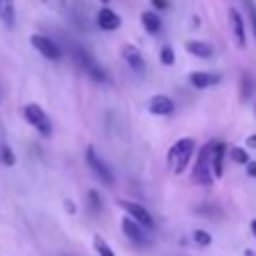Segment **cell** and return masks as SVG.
Returning <instances> with one entry per match:
<instances>
[{
	"mask_svg": "<svg viewBox=\"0 0 256 256\" xmlns=\"http://www.w3.org/2000/svg\"><path fill=\"white\" fill-rule=\"evenodd\" d=\"M213 148H216V140H208L204 145L202 150L198 154V164H195V170H193V182L195 184H202V186H208L213 179V172H211V154H213Z\"/></svg>",
	"mask_w": 256,
	"mask_h": 256,
	"instance_id": "7a4b0ae2",
	"label": "cell"
},
{
	"mask_svg": "<svg viewBox=\"0 0 256 256\" xmlns=\"http://www.w3.org/2000/svg\"><path fill=\"white\" fill-rule=\"evenodd\" d=\"M98 25H100V30H104V32H114V30L120 28V16L114 10H109V7H102V10L98 12Z\"/></svg>",
	"mask_w": 256,
	"mask_h": 256,
	"instance_id": "9c48e42d",
	"label": "cell"
},
{
	"mask_svg": "<svg viewBox=\"0 0 256 256\" xmlns=\"http://www.w3.org/2000/svg\"><path fill=\"white\" fill-rule=\"evenodd\" d=\"M93 245H96V252H98L100 256H116V254H114V250L106 245L102 236H93Z\"/></svg>",
	"mask_w": 256,
	"mask_h": 256,
	"instance_id": "d6986e66",
	"label": "cell"
},
{
	"mask_svg": "<svg viewBox=\"0 0 256 256\" xmlns=\"http://www.w3.org/2000/svg\"><path fill=\"white\" fill-rule=\"evenodd\" d=\"M120 206L125 208L127 216H130L132 220H136L140 227H145V229L154 227V218L150 216V211L145 206H140V204H136V202H127V200H120Z\"/></svg>",
	"mask_w": 256,
	"mask_h": 256,
	"instance_id": "8992f818",
	"label": "cell"
},
{
	"mask_svg": "<svg viewBox=\"0 0 256 256\" xmlns=\"http://www.w3.org/2000/svg\"><path fill=\"white\" fill-rule=\"evenodd\" d=\"M86 164H88V168L93 170V174L100 179L102 184H106V186L114 184V172L109 170V164H104V161L98 156V152L93 150V148H88L86 150Z\"/></svg>",
	"mask_w": 256,
	"mask_h": 256,
	"instance_id": "277c9868",
	"label": "cell"
},
{
	"mask_svg": "<svg viewBox=\"0 0 256 256\" xmlns=\"http://www.w3.org/2000/svg\"><path fill=\"white\" fill-rule=\"evenodd\" d=\"M252 234L256 236V220H252Z\"/></svg>",
	"mask_w": 256,
	"mask_h": 256,
	"instance_id": "f1b7e54d",
	"label": "cell"
},
{
	"mask_svg": "<svg viewBox=\"0 0 256 256\" xmlns=\"http://www.w3.org/2000/svg\"><path fill=\"white\" fill-rule=\"evenodd\" d=\"M152 5H154L156 10H166V7H168V0H152Z\"/></svg>",
	"mask_w": 256,
	"mask_h": 256,
	"instance_id": "d4e9b609",
	"label": "cell"
},
{
	"mask_svg": "<svg viewBox=\"0 0 256 256\" xmlns=\"http://www.w3.org/2000/svg\"><path fill=\"white\" fill-rule=\"evenodd\" d=\"M88 206H91L96 213L102 208V202H100V195H98V190H88Z\"/></svg>",
	"mask_w": 256,
	"mask_h": 256,
	"instance_id": "603a6c76",
	"label": "cell"
},
{
	"mask_svg": "<svg viewBox=\"0 0 256 256\" xmlns=\"http://www.w3.org/2000/svg\"><path fill=\"white\" fill-rule=\"evenodd\" d=\"M30 44H32V48L36 50V52L44 54V57L50 59V62H57V59L62 57V50H59V46L54 44L52 39L44 36V34H32V36H30Z\"/></svg>",
	"mask_w": 256,
	"mask_h": 256,
	"instance_id": "5b68a950",
	"label": "cell"
},
{
	"mask_svg": "<svg viewBox=\"0 0 256 256\" xmlns=\"http://www.w3.org/2000/svg\"><path fill=\"white\" fill-rule=\"evenodd\" d=\"M122 59H125L136 72L145 70V59H143V54H140V50L136 48V46H125V48H122Z\"/></svg>",
	"mask_w": 256,
	"mask_h": 256,
	"instance_id": "4fadbf2b",
	"label": "cell"
},
{
	"mask_svg": "<svg viewBox=\"0 0 256 256\" xmlns=\"http://www.w3.org/2000/svg\"><path fill=\"white\" fill-rule=\"evenodd\" d=\"M0 20H2L7 28H14V23H16L14 0H0Z\"/></svg>",
	"mask_w": 256,
	"mask_h": 256,
	"instance_id": "5bb4252c",
	"label": "cell"
},
{
	"mask_svg": "<svg viewBox=\"0 0 256 256\" xmlns=\"http://www.w3.org/2000/svg\"><path fill=\"white\" fill-rule=\"evenodd\" d=\"M148 109H150V114H154V116H170V114L174 112V102L170 100L168 96H154L148 102Z\"/></svg>",
	"mask_w": 256,
	"mask_h": 256,
	"instance_id": "ba28073f",
	"label": "cell"
},
{
	"mask_svg": "<svg viewBox=\"0 0 256 256\" xmlns=\"http://www.w3.org/2000/svg\"><path fill=\"white\" fill-rule=\"evenodd\" d=\"M122 232H125V236L130 238L132 242H136V245H143L145 242L143 227H140L136 220H132V218H122Z\"/></svg>",
	"mask_w": 256,
	"mask_h": 256,
	"instance_id": "7c38bea8",
	"label": "cell"
},
{
	"mask_svg": "<svg viewBox=\"0 0 256 256\" xmlns=\"http://www.w3.org/2000/svg\"><path fill=\"white\" fill-rule=\"evenodd\" d=\"M193 240H195V245H200V247H208L211 245V234L204 232V229H195Z\"/></svg>",
	"mask_w": 256,
	"mask_h": 256,
	"instance_id": "ffe728a7",
	"label": "cell"
},
{
	"mask_svg": "<svg viewBox=\"0 0 256 256\" xmlns=\"http://www.w3.org/2000/svg\"><path fill=\"white\" fill-rule=\"evenodd\" d=\"M220 75L218 72H208V70H195V72H190V78H188V82H190V86H195V88H208V86H216L218 82H220Z\"/></svg>",
	"mask_w": 256,
	"mask_h": 256,
	"instance_id": "52a82bcc",
	"label": "cell"
},
{
	"mask_svg": "<svg viewBox=\"0 0 256 256\" xmlns=\"http://www.w3.org/2000/svg\"><path fill=\"white\" fill-rule=\"evenodd\" d=\"M229 156H232V161L234 164H238V166L250 164V154H247L245 148H232V150H229Z\"/></svg>",
	"mask_w": 256,
	"mask_h": 256,
	"instance_id": "ac0fdd59",
	"label": "cell"
},
{
	"mask_svg": "<svg viewBox=\"0 0 256 256\" xmlns=\"http://www.w3.org/2000/svg\"><path fill=\"white\" fill-rule=\"evenodd\" d=\"M100 2H104V5H106V2H109V0H100Z\"/></svg>",
	"mask_w": 256,
	"mask_h": 256,
	"instance_id": "4dcf8cb0",
	"label": "cell"
},
{
	"mask_svg": "<svg viewBox=\"0 0 256 256\" xmlns=\"http://www.w3.org/2000/svg\"><path fill=\"white\" fill-rule=\"evenodd\" d=\"M64 206H66V211H68V213H75V211H78V206H75L72 202H68V200H66V204H64Z\"/></svg>",
	"mask_w": 256,
	"mask_h": 256,
	"instance_id": "4316f807",
	"label": "cell"
},
{
	"mask_svg": "<svg viewBox=\"0 0 256 256\" xmlns=\"http://www.w3.org/2000/svg\"><path fill=\"white\" fill-rule=\"evenodd\" d=\"M247 174L256 179V164H252V161H250V164H247Z\"/></svg>",
	"mask_w": 256,
	"mask_h": 256,
	"instance_id": "484cf974",
	"label": "cell"
},
{
	"mask_svg": "<svg viewBox=\"0 0 256 256\" xmlns=\"http://www.w3.org/2000/svg\"><path fill=\"white\" fill-rule=\"evenodd\" d=\"M23 116H25V120H28L30 125L39 130V134H44V136L52 134V122H50L48 114H46L39 104H28L23 109Z\"/></svg>",
	"mask_w": 256,
	"mask_h": 256,
	"instance_id": "3957f363",
	"label": "cell"
},
{
	"mask_svg": "<svg viewBox=\"0 0 256 256\" xmlns=\"http://www.w3.org/2000/svg\"><path fill=\"white\" fill-rule=\"evenodd\" d=\"M250 23H252V30H254V36H256V10L250 7Z\"/></svg>",
	"mask_w": 256,
	"mask_h": 256,
	"instance_id": "cb8c5ba5",
	"label": "cell"
},
{
	"mask_svg": "<svg viewBox=\"0 0 256 256\" xmlns=\"http://www.w3.org/2000/svg\"><path fill=\"white\" fill-rule=\"evenodd\" d=\"M224 156H227V145L224 143H216L213 148V154H211V172L213 177H222L224 172Z\"/></svg>",
	"mask_w": 256,
	"mask_h": 256,
	"instance_id": "8fae6325",
	"label": "cell"
},
{
	"mask_svg": "<svg viewBox=\"0 0 256 256\" xmlns=\"http://www.w3.org/2000/svg\"><path fill=\"white\" fill-rule=\"evenodd\" d=\"M161 64H164V66H172L174 64V52H172V48H168V46L161 48Z\"/></svg>",
	"mask_w": 256,
	"mask_h": 256,
	"instance_id": "7402d4cb",
	"label": "cell"
},
{
	"mask_svg": "<svg viewBox=\"0 0 256 256\" xmlns=\"http://www.w3.org/2000/svg\"><path fill=\"white\" fill-rule=\"evenodd\" d=\"M193 148H195L193 138H179L177 143L170 148L168 166L172 168L174 174H182L186 170V166H188V161H190V154H193Z\"/></svg>",
	"mask_w": 256,
	"mask_h": 256,
	"instance_id": "6da1fadb",
	"label": "cell"
},
{
	"mask_svg": "<svg viewBox=\"0 0 256 256\" xmlns=\"http://www.w3.org/2000/svg\"><path fill=\"white\" fill-rule=\"evenodd\" d=\"M186 50H188L190 54H195V57H202V59L213 57V48L208 44H204V41H188V44H186Z\"/></svg>",
	"mask_w": 256,
	"mask_h": 256,
	"instance_id": "2e32d148",
	"label": "cell"
},
{
	"mask_svg": "<svg viewBox=\"0 0 256 256\" xmlns=\"http://www.w3.org/2000/svg\"><path fill=\"white\" fill-rule=\"evenodd\" d=\"M254 116H256V102H254Z\"/></svg>",
	"mask_w": 256,
	"mask_h": 256,
	"instance_id": "f546056e",
	"label": "cell"
},
{
	"mask_svg": "<svg viewBox=\"0 0 256 256\" xmlns=\"http://www.w3.org/2000/svg\"><path fill=\"white\" fill-rule=\"evenodd\" d=\"M254 91H256L254 78H252L250 72H242V78H240V98H242V100H250Z\"/></svg>",
	"mask_w": 256,
	"mask_h": 256,
	"instance_id": "e0dca14e",
	"label": "cell"
},
{
	"mask_svg": "<svg viewBox=\"0 0 256 256\" xmlns=\"http://www.w3.org/2000/svg\"><path fill=\"white\" fill-rule=\"evenodd\" d=\"M229 23H232V32L234 39H236L238 48H245L247 39H245V23H242V16L236 10H229Z\"/></svg>",
	"mask_w": 256,
	"mask_h": 256,
	"instance_id": "30bf717a",
	"label": "cell"
},
{
	"mask_svg": "<svg viewBox=\"0 0 256 256\" xmlns=\"http://www.w3.org/2000/svg\"><path fill=\"white\" fill-rule=\"evenodd\" d=\"M0 161H2L5 166H10V168L16 164V156H14V152H12L10 145H0Z\"/></svg>",
	"mask_w": 256,
	"mask_h": 256,
	"instance_id": "44dd1931",
	"label": "cell"
},
{
	"mask_svg": "<svg viewBox=\"0 0 256 256\" xmlns=\"http://www.w3.org/2000/svg\"><path fill=\"white\" fill-rule=\"evenodd\" d=\"M247 148H256V134L247 138Z\"/></svg>",
	"mask_w": 256,
	"mask_h": 256,
	"instance_id": "83f0119b",
	"label": "cell"
},
{
	"mask_svg": "<svg viewBox=\"0 0 256 256\" xmlns=\"http://www.w3.org/2000/svg\"><path fill=\"white\" fill-rule=\"evenodd\" d=\"M140 23H143L145 32H150V34H159L161 32V18H159L156 12H143Z\"/></svg>",
	"mask_w": 256,
	"mask_h": 256,
	"instance_id": "9a60e30c",
	"label": "cell"
}]
</instances>
